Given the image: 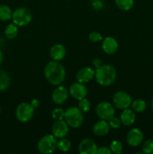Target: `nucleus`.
I'll return each mask as SVG.
<instances>
[{"label": "nucleus", "instance_id": "obj_1", "mask_svg": "<svg viewBox=\"0 0 153 154\" xmlns=\"http://www.w3.org/2000/svg\"><path fill=\"white\" fill-rule=\"evenodd\" d=\"M44 76L46 81L52 85H60L65 79V69L59 62L52 60L45 66Z\"/></svg>", "mask_w": 153, "mask_h": 154}, {"label": "nucleus", "instance_id": "obj_2", "mask_svg": "<svg viewBox=\"0 0 153 154\" xmlns=\"http://www.w3.org/2000/svg\"><path fill=\"white\" fill-rule=\"evenodd\" d=\"M116 70L111 65H101L96 69L94 78L96 82L104 87H108L113 84L116 80Z\"/></svg>", "mask_w": 153, "mask_h": 154}, {"label": "nucleus", "instance_id": "obj_3", "mask_svg": "<svg viewBox=\"0 0 153 154\" xmlns=\"http://www.w3.org/2000/svg\"><path fill=\"white\" fill-rule=\"evenodd\" d=\"M64 120L70 127L79 128L83 123V114L79 108L71 107L64 111Z\"/></svg>", "mask_w": 153, "mask_h": 154}, {"label": "nucleus", "instance_id": "obj_4", "mask_svg": "<svg viewBox=\"0 0 153 154\" xmlns=\"http://www.w3.org/2000/svg\"><path fill=\"white\" fill-rule=\"evenodd\" d=\"M57 139L53 135H44L38 143V150L42 154L52 153L57 149Z\"/></svg>", "mask_w": 153, "mask_h": 154}, {"label": "nucleus", "instance_id": "obj_5", "mask_svg": "<svg viewBox=\"0 0 153 154\" xmlns=\"http://www.w3.org/2000/svg\"><path fill=\"white\" fill-rule=\"evenodd\" d=\"M11 19L17 26H26L32 21V14L28 8H19L14 11Z\"/></svg>", "mask_w": 153, "mask_h": 154}, {"label": "nucleus", "instance_id": "obj_6", "mask_svg": "<svg viewBox=\"0 0 153 154\" xmlns=\"http://www.w3.org/2000/svg\"><path fill=\"white\" fill-rule=\"evenodd\" d=\"M34 113V108L28 102H22L17 106L16 109V117L21 123L28 122Z\"/></svg>", "mask_w": 153, "mask_h": 154}, {"label": "nucleus", "instance_id": "obj_7", "mask_svg": "<svg viewBox=\"0 0 153 154\" xmlns=\"http://www.w3.org/2000/svg\"><path fill=\"white\" fill-rule=\"evenodd\" d=\"M95 112L99 118L108 121L115 114V109L110 102H101L96 106Z\"/></svg>", "mask_w": 153, "mask_h": 154}, {"label": "nucleus", "instance_id": "obj_8", "mask_svg": "<svg viewBox=\"0 0 153 154\" xmlns=\"http://www.w3.org/2000/svg\"><path fill=\"white\" fill-rule=\"evenodd\" d=\"M112 102L116 108L119 110L128 108L132 102V98L124 91H118L112 97Z\"/></svg>", "mask_w": 153, "mask_h": 154}, {"label": "nucleus", "instance_id": "obj_9", "mask_svg": "<svg viewBox=\"0 0 153 154\" xmlns=\"http://www.w3.org/2000/svg\"><path fill=\"white\" fill-rule=\"evenodd\" d=\"M69 93L74 99L76 100H80L86 97L88 94V90L84 84L76 82L72 84L69 87Z\"/></svg>", "mask_w": 153, "mask_h": 154}, {"label": "nucleus", "instance_id": "obj_10", "mask_svg": "<svg viewBox=\"0 0 153 154\" xmlns=\"http://www.w3.org/2000/svg\"><path fill=\"white\" fill-rule=\"evenodd\" d=\"M143 140V133L140 129L137 128L132 129L128 132L126 136V141L128 145L131 147H137Z\"/></svg>", "mask_w": 153, "mask_h": 154}, {"label": "nucleus", "instance_id": "obj_11", "mask_svg": "<svg viewBox=\"0 0 153 154\" xmlns=\"http://www.w3.org/2000/svg\"><path fill=\"white\" fill-rule=\"evenodd\" d=\"M98 146L94 140L86 138L80 141L78 147L80 154H96L98 153Z\"/></svg>", "mask_w": 153, "mask_h": 154}, {"label": "nucleus", "instance_id": "obj_12", "mask_svg": "<svg viewBox=\"0 0 153 154\" xmlns=\"http://www.w3.org/2000/svg\"><path fill=\"white\" fill-rule=\"evenodd\" d=\"M68 123L63 120H56L52 126V135L58 139L64 138L68 133Z\"/></svg>", "mask_w": 153, "mask_h": 154}, {"label": "nucleus", "instance_id": "obj_13", "mask_svg": "<svg viewBox=\"0 0 153 154\" xmlns=\"http://www.w3.org/2000/svg\"><path fill=\"white\" fill-rule=\"evenodd\" d=\"M68 98V91L62 86L58 85L52 93V100L56 105H62Z\"/></svg>", "mask_w": 153, "mask_h": 154}, {"label": "nucleus", "instance_id": "obj_14", "mask_svg": "<svg viewBox=\"0 0 153 154\" xmlns=\"http://www.w3.org/2000/svg\"><path fill=\"white\" fill-rule=\"evenodd\" d=\"M95 71L91 67H84L78 71L76 74V81L82 84H86L94 78Z\"/></svg>", "mask_w": 153, "mask_h": 154}, {"label": "nucleus", "instance_id": "obj_15", "mask_svg": "<svg viewBox=\"0 0 153 154\" xmlns=\"http://www.w3.org/2000/svg\"><path fill=\"white\" fill-rule=\"evenodd\" d=\"M118 48L117 41L112 37H106L102 40V49L108 55L114 54Z\"/></svg>", "mask_w": 153, "mask_h": 154}, {"label": "nucleus", "instance_id": "obj_16", "mask_svg": "<svg viewBox=\"0 0 153 154\" xmlns=\"http://www.w3.org/2000/svg\"><path fill=\"white\" fill-rule=\"evenodd\" d=\"M66 55V49L62 44L54 45L50 51V58L54 61H61L64 58Z\"/></svg>", "mask_w": 153, "mask_h": 154}, {"label": "nucleus", "instance_id": "obj_17", "mask_svg": "<svg viewBox=\"0 0 153 154\" xmlns=\"http://www.w3.org/2000/svg\"><path fill=\"white\" fill-rule=\"evenodd\" d=\"M110 129V126L106 120H101L96 122L93 126V133L98 137H102L106 135Z\"/></svg>", "mask_w": 153, "mask_h": 154}, {"label": "nucleus", "instance_id": "obj_18", "mask_svg": "<svg viewBox=\"0 0 153 154\" xmlns=\"http://www.w3.org/2000/svg\"><path fill=\"white\" fill-rule=\"evenodd\" d=\"M119 118L122 124L126 126H130L134 123L136 120V114L133 110L126 108L123 110L122 112L121 113Z\"/></svg>", "mask_w": 153, "mask_h": 154}, {"label": "nucleus", "instance_id": "obj_19", "mask_svg": "<svg viewBox=\"0 0 153 154\" xmlns=\"http://www.w3.org/2000/svg\"><path fill=\"white\" fill-rule=\"evenodd\" d=\"M10 84V78L7 72L0 69V91L6 90Z\"/></svg>", "mask_w": 153, "mask_h": 154}, {"label": "nucleus", "instance_id": "obj_20", "mask_svg": "<svg viewBox=\"0 0 153 154\" xmlns=\"http://www.w3.org/2000/svg\"><path fill=\"white\" fill-rule=\"evenodd\" d=\"M18 27L14 23H10L6 26L4 29V35L9 40H12L16 38L18 35Z\"/></svg>", "mask_w": 153, "mask_h": 154}, {"label": "nucleus", "instance_id": "obj_21", "mask_svg": "<svg viewBox=\"0 0 153 154\" xmlns=\"http://www.w3.org/2000/svg\"><path fill=\"white\" fill-rule=\"evenodd\" d=\"M12 11L6 5H0V20L8 21L12 17Z\"/></svg>", "mask_w": 153, "mask_h": 154}, {"label": "nucleus", "instance_id": "obj_22", "mask_svg": "<svg viewBox=\"0 0 153 154\" xmlns=\"http://www.w3.org/2000/svg\"><path fill=\"white\" fill-rule=\"evenodd\" d=\"M130 106L135 113H142L146 108V103L142 99H137L132 101Z\"/></svg>", "mask_w": 153, "mask_h": 154}, {"label": "nucleus", "instance_id": "obj_23", "mask_svg": "<svg viewBox=\"0 0 153 154\" xmlns=\"http://www.w3.org/2000/svg\"><path fill=\"white\" fill-rule=\"evenodd\" d=\"M116 5L122 11L130 10L134 6V0H115Z\"/></svg>", "mask_w": 153, "mask_h": 154}, {"label": "nucleus", "instance_id": "obj_24", "mask_svg": "<svg viewBox=\"0 0 153 154\" xmlns=\"http://www.w3.org/2000/svg\"><path fill=\"white\" fill-rule=\"evenodd\" d=\"M71 147V143L69 141L68 139H66V138H60L59 141H58V144H57V149L60 150L62 152H67Z\"/></svg>", "mask_w": 153, "mask_h": 154}, {"label": "nucleus", "instance_id": "obj_25", "mask_svg": "<svg viewBox=\"0 0 153 154\" xmlns=\"http://www.w3.org/2000/svg\"><path fill=\"white\" fill-rule=\"evenodd\" d=\"M78 108L82 113H86L91 108V103H90L88 99H87L86 98H84V99L79 100Z\"/></svg>", "mask_w": 153, "mask_h": 154}, {"label": "nucleus", "instance_id": "obj_26", "mask_svg": "<svg viewBox=\"0 0 153 154\" xmlns=\"http://www.w3.org/2000/svg\"><path fill=\"white\" fill-rule=\"evenodd\" d=\"M110 148L112 153H116V154H120L122 153L123 150V146L122 144L119 141H117V140H114L111 142L110 144Z\"/></svg>", "mask_w": 153, "mask_h": 154}, {"label": "nucleus", "instance_id": "obj_27", "mask_svg": "<svg viewBox=\"0 0 153 154\" xmlns=\"http://www.w3.org/2000/svg\"><path fill=\"white\" fill-rule=\"evenodd\" d=\"M142 153L146 154L153 153V139H148L142 144Z\"/></svg>", "mask_w": 153, "mask_h": 154}, {"label": "nucleus", "instance_id": "obj_28", "mask_svg": "<svg viewBox=\"0 0 153 154\" xmlns=\"http://www.w3.org/2000/svg\"><path fill=\"white\" fill-rule=\"evenodd\" d=\"M52 117L55 120H61L64 118V111L62 108H56L52 111Z\"/></svg>", "mask_w": 153, "mask_h": 154}, {"label": "nucleus", "instance_id": "obj_29", "mask_svg": "<svg viewBox=\"0 0 153 154\" xmlns=\"http://www.w3.org/2000/svg\"><path fill=\"white\" fill-rule=\"evenodd\" d=\"M88 40L93 43H97V42H101L103 40V38H102L100 33L98 32H92L88 35Z\"/></svg>", "mask_w": 153, "mask_h": 154}, {"label": "nucleus", "instance_id": "obj_30", "mask_svg": "<svg viewBox=\"0 0 153 154\" xmlns=\"http://www.w3.org/2000/svg\"><path fill=\"white\" fill-rule=\"evenodd\" d=\"M108 121H109V124L110 126V127L113 128V129H118L122 124L120 118H118V117H114V116L112 117V118L110 119Z\"/></svg>", "mask_w": 153, "mask_h": 154}, {"label": "nucleus", "instance_id": "obj_31", "mask_svg": "<svg viewBox=\"0 0 153 154\" xmlns=\"http://www.w3.org/2000/svg\"><path fill=\"white\" fill-rule=\"evenodd\" d=\"M92 6L94 10L101 11L104 7V4L103 1H101V0H94V1H92Z\"/></svg>", "mask_w": 153, "mask_h": 154}, {"label": "nucleus", "instance_id": "obj_32", "mask_svg": "<svg viewBox=\"0 0 153 154\" xmlns=\"http://www.w3.org/2000/svg\"><path fill=\"white\" fill-rule=\"evenodd\" d=\"M112 153L110 148L107 147H100L98 148V154H110Z\"/></svg>", "mask_w": 153, "mask_h": 154}, {"label": "nucleus", "instance_id": "obj_33", "mask_svg": "<svg viewBox=\"0 0 153 154\" xmlns=\"http://www.w3.org/2000/svg\"><path fill=\"white\" fill-rule=\"evenodd\" d=\"M101 65H102V61L100 60H99V59L95 58L94 60H93V66H94L96 69L100 67Z\"/></svg>", "mask_w": 153, "mask_h": 154}, {"label": "nucleus", "instance_id": "obj_34", "mask_svg": "<svg viewBox=\"0 0 153 154\" xmlns=\"http://www.w3.org/2000/svg\"><path fill=\"white\" fill-rule=\"evenodd\" d=\"M31 105H32L34 108H38V106L40 105V101L38 99H33L31 102Z\"/></svg>", "mask_w": 153, "mask_h": 154}, {"label": "nucleus", "instance_id": "obj_35", "mask_svg": "<svg viewBox=\"0 0 153 154\" xmlns=\"http://www.w3.org/2000/svg\"><path fill=\"white\" fill-rule=\"evenodd\" d=\"M3 60H4V57H3L2 52L1 50H0V66H1L2 64Z\"/></svg>", "mask_w": 153, "mask_h": 154}, {"label": "nucleus", "instance_id": "obj_36", "mask_svg": "<svg viewBox=\"0 0 153 154\" xmlns=\"http://www.w3.org/2000/svg\"><path fill=\"white\" fill-rule=\"evenodd\" d=\"M152 111H153V99L152 100Z\"/></svg>", "mask_w": 153, "mask_h": 154}, {"label": "nucleus", "instance_id": "obj_37", "mask_svg": "<svg viewBox=\"0 0 153 154\" xmlns=\"http://www.w3.org/2000/svg\"><path fill=\"white\" fill-rule=\"evenodd\" d=\"M1 111H2V110H1V107H0V114H1Z\"/></svg>", "mask_w": 153, "mask_h": 154}, {"label": "nucleus", "instance_id": "obj_38", "mask_svg": "<svg viewBox=\"0 0 153 154\" xmlns=\"http://www.w3.org/2000/svg\"><path fill=\"white\" fill-rule=\"evenodd\" d=\"M90 1H94V0H90Z\"/></svg>", "mask_w": 153, "mask_h": 154}]
</instances>
